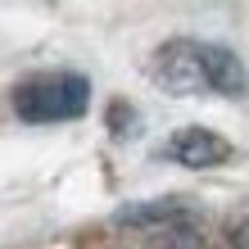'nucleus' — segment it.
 <instances>
[{"label": "nucleus", "instance_id": "1", "mask_svg": "<svg viewBox=\"0 0 249 249\" xmlns=\"http://www.w3.org/2000/svg\"><path fill=\"white\" fill-rule=\"evenodd\" d=\"M91 105V82L82 72H46L14 91V113L23 123H68Z\"/></svg>", "mask_w": 249, "mask_h": 249}, {"label": "nucleus", "instance_id": "2", "mask_svg": "<svg viewBox=\"0 0 249 249\" xmlns=\"http://www.w3.org/2000/svg\"><path fill=\"white\" fill-rule=\"evenodd\" d=\"M150 77H154L159 91H168V95H199V91H209L204 59H199V41H168V46L154 54Z\"/></svg>", "mask_w": 249, "mask_h": 249}, {"label": "nucleus", "instance_id": "3", "mask_svg": "<svg viewBox=\"0 0 249 249\" xmlns=\"http://www.w3.org/2000/svg\"><path fill=\"white\" fill-rule=\"evenodd\" d=\"M163 159H172V163H181V168H217V163L231 159V141L209 131V127H181V131L168 136Z\"/></svg>", "mask_w": 249, "mask_h": 249}, {"label": "nucleus", "instance_id": "4", "mask_svg": "<svg viewBox=\"0 0 249 249\" xmlns=\"http://www.w3.org/2000/svg\"><path fill=\"white\" fill-rule=\"evenodd\" d=\"M199 59H204V77H209V91L231 95V100L249 95V72H245V64H240V54H236V50L199 41Z\"/></svg>", "mask_w": 249, "mask_h": 249}, {"label": "nucleus", "instance_id": "5", "mask_svg": "<svg viewBox=\"0 0 249 249\" xmlns=\"http://www.w3.org/2000/svg\"><path fill=\"white\" fill-rule=\"evenodd\" d=\"M123 227H168V222H186V204L181 199H154V204H131L118 213Z\"/></svg>", "mask_w": 249, "mask_h": 249}, {"label": "nucleus", "instance_id": "6", "mask_svg": "<svg viewBox=\"0 0 249 249\" xmlns=\"http://www.w3.org/2000/svg\"><path fill=\"white\" fill-rule=\"evenodd\" d=\"M231 240H236V249H249V213L231 227Z\"/></svg>", "mask_w": 249, "mask_h": 249}]
</instances>
